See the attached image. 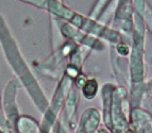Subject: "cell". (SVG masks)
I'll use <instances>...</instances> for the list:
<instances>
[{
  "label": "cell",
  "mask_w": 152,
  "mask_h": 133,
  "mask_svg": "<svg viewBox=\"0 0 152 133\" xmlns=\"http://www.w3.org/2000/svg\"><path fill=\"white\" fill-rule=\"evenodd\" d=\"M129 133H131V132H129Z\"/></svg>",
  "instance_id": "cell-1"
}]
</instances>
